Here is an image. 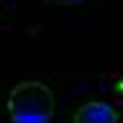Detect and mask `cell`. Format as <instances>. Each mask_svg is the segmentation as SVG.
Wrapping results in <instances>:
<instances>
[{
    "label": "cell",
    "mask_w": 123,
    "mask_h": 123,
    "mask_svg": "<svg viewBox=\"0 0 123 123\" xmlns=\"http://www.w3.org/2000/svg\"><path fill=\"white\" fill-rule=\"evenodd\" d=\"M8 115L13 123H50L55 115V94L42 81H21L8 97Z\"/></svg>",
    "instance_id": "6da1fadb"
},
{
    "label": "cell",
    "mask_w": 123,
    "mask_h": 123,
    "mask_svg": "<svg viewBox=\"0 0 123 123\" xmlns=\"http://www.w3.org/2000/svg\"><path fill=\"white\" fill-rule=\"evenodd\" d=\"M74 123H118V110L107 102H86L76 110Z\"/></svg>",
    "instance_id": "7a4b0ae2"
},
{
    "label": "cell",
    "mask_w": 123,
    "mask_h": 123,
    "mask_svg": "<svg viewBox=\"0 0 123 123\" xmlns=\"http://www.w3.org/2000/svg\"><path fill=\"white\" fill-rule=\"evenodd\" d=\"M45 3H47V5H66V8H68V5H79V3H84V0H45Z\"/></svg>",
    "instance_id": "3957f363"
}]
</instances>
